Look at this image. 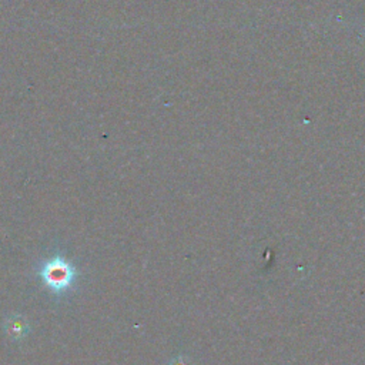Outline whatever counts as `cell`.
<instances>
[{
  "mask_svg": "<svg viewBox=\"0 0 365 365\" xmlns=\"http://www.w3.org/2000/svg\"><path fill=\"white\" fill-rule=\"evenodd\" d=\"M170 365H192V364L187 358H184V356H177L175 359H173L170 362Z\"/></svg>",
  "mask_w": 365,
  "mask_h": 365,
  "instance_id": "cell-3",
  "label": "cell"
},
{
  "mask_svg": "<svg viewBox=\"0 0 365 365\" xmlns=\"http://www.w3.org/2000/svg\"><path fill=\"white\" fill-rule=\"evenodd\" d=\"M29 331V324L27 321L20 317V315H11L6 319V332L13 338V339H20L23 338Z\"/></svg>",
  "mask_w": 365,
  "mask_h": 365,
  "instance_id": "cell-2",
  "label": "cell"
},
{
  "mask_svg": "<svg viewBox=\"0 0 365 365\" xmlns=\"http://www.w3.org/2000/svg\"><path fill=\"white\" fill-rule=\"evenodd\" d=\"M40 275L50 289L63 291L71 285L76 272L64 258L56 257L46 262Z\"/></svg>",
  "mask_w": 365,
  "mask_h": 365,
  "instance_id": "cell-1",
  "label": "cell"
}]
</instances>
